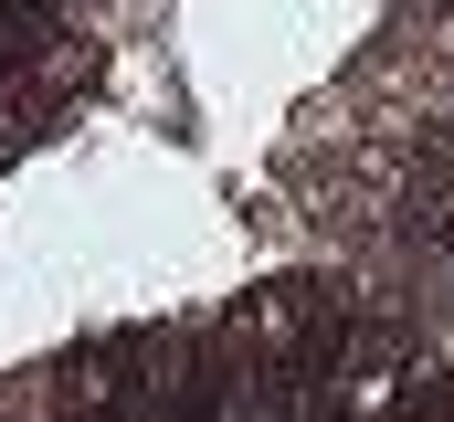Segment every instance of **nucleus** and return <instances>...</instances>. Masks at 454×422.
I'll use <instances>...</instances> for the list:
<instances>
[{
	"label": "nucleus",
	"instance_id": "f257e3e1",
	"mask_svg": "<svg viewBox=\"0 0 454 422\" xmlns=\"http://www.w3.org/2000/svg\"><path fill=\"white\" fill-rule=\"evenodd\" d=\"M286 422H370V402H359V380H339V391H307Z\"/></svg>",
	"mask_w": 454,
	"mask_h": 422
}]
</instances>
